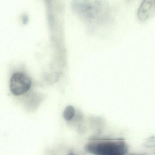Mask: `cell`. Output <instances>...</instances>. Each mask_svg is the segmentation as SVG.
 <instances>
[{
	"label": "cell",
	"mask_w": 155,
	"mask_h": 155,
	"mask_svg": "<svg viewBox=\"0 0 155 155\" xmlns=\"http://www.w3.org/2000/svg\"><path fill=\"white\" fill-rule=\"evenodd\" d=\"M71 7L79 18L90 25L101 24L108 18V6L104 1H74Z\"/></svg>",
	"instance_id": "obj_1"
},
{
	"label": "cell",
	"mask_w": 155,
	"mask_h": 155,
	"mask_svg": "<svg viewBox=\"0 0 155 155\" xmlns=\"http://www.w3.org/2000/svg\"><path fill=\"white\" fill-rule=\"evenodd\" d=\"M85 148L93 155H126L128 151L127 146L121 139L91 140Z\"/></svg>",
	"instance_id": "obj_2"
},
{
	"label": "cell",
	"mask_w": 155,
	"mask_h": 155,
	"mask_svg": "<svg viewBox=\"0 0 155 155\" xmlns=\"http://www.w3.org/2000/svg\"><path fill=\"white\" fill-rule=\"evenodd\" d=\"M31 85V79L28 76L24 73L16 72L11 78L10 88L13 95L20 96L26 93L30 88Z\"/></svg>",
	"instance_id": "obj_3"
},
{
	"label": "cell",
	"mask_w": 155,
	"mask_h": 155,
	"mask_svg": "<svg viewBox=\"0 0 155 155\" xmlns=\"http://www.w3.org/2000/svg\"><path fill=\"white\" fill-rule=\"evenodd\" d=\"M155 10V1H144L138 11V18L140 21H146L154 15Z\"/></svg>",
	"instance_id": "obj_4"
},
{
	"label": "cell",
	"mask_w": 155,
	"mask_h": 155,
	"mask_svg": "<svg viewBox=\"0 0 155 155\" xmlns=\"http://www.w3.org/2000/svg\"><path fill=\"white\" fill-rule=\"evenodd\" d=\"M75 114V110L74 107L69 105L66 107L63 111V118L67 121H69L73 118Z\"/></svg>",
	"instance_id": "obj_5"
},
{
	"label": "cell",
	"mask_w": 155,
	"mask_h": 155,
	"mask_svg": "<svg viewBox=\"0 0 155 155\" xmlns=\"http://www.w3.org/2000/svg\"><path fill=\"white\" fill-rule=\"evenodd\" d=\"M76 155V154H69V155Z\"/></svg>",
	"instance_id": "obj_6"
},
{
	"label": "cell",
	"mask_w": 155,
	"mask_h": 155,
	"mask_svg": "<svg viewBox=\"0 0 155 155\" xmlns=\"http://www.w3.org/2000/svg\"><path fill=\"white\" fill-rule=\"evenodd\" d=\"M138 155V154H131V155Z\"/></svg>",
	"instance_id": "obj_7"
}]
</instances>
